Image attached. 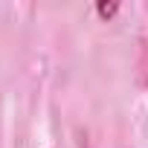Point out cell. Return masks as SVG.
Here are the masks:
<instances>
[{"instance_id":"1","label":"cell","mask_w":148,"mask_h":148,"mask_svg":"<svg viewBox=\"0 0 148 148\" xmlns=\"http://www.w3.org/2000/svg\"><path fill=\"white\" fill-rule=\"evenodd\" d=\"M96 12H99V18H113L119 12V3H99Z\"/></svg>"}]
</instances>
